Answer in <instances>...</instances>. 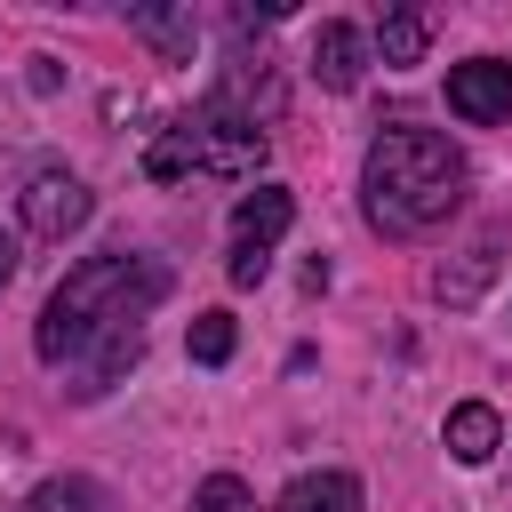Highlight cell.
I'll return each mask as SVG.
<instances>
[{
  "label": "cell",
  "mask_w": 512,
  "mask_h": 512,
  "mask_svg": "<svg viewBox=\"0 0 512 512\" xmlns=\"http://www.w3.org/2000/svg\"><path fill=\"white\" fill-rule=\"evenodd\" d=\"M464 152L440 136V128H416V120H392L376 128L368 160H360V208L384 240H416L432 224H448L464 208Z\"/></svg>",
  "instance_id": "1"
},
{
  "label": "cell",
  "mask_w": 512,
  "mask_h": 512,
  "mask_svg": "<svg viewBox=\"0 0 512 512\" xmlns=\"http://www.w3.org/2000/svg\"><path fill=\"white\" fill-rule=\"evenodd\" d=\"M168 288H176V272H168L160 256H88V264H72V272L56 280V296L40 304L32 344H40V360H72V352L136 328Z\"/></svg>",
  "instance_id": "2"
},
{
  "label": "cell",
  "mask_w": 512,
  "mask_h": 512,
  "mask_svg": "<svg viewBox=\"0 0 512 512\" xmlns=\"http://www.w3.org/2000/svg\"><path fill=\"white\" fill-rule=\"evenodd\" d=\"M256 160H264V120H256L232 88H216L208 104H192L184 120H168V128L144 144V176H160V184H176V176H192V168L248 176Z\"/></svg>",
  "instance_id": "3"
},
{
  "label": "cell",
  "mask_w": 512,
  "mask_h": 512,
  "mask_svg": "<svg viewBox=\"0 0 512 512\" xmlns=\"http://www.w3.org/2000/svg\"><path fill=\"white\" fill-rule=\"evenodd\" d=\"M296 224V192L288 184H256V192H240V208H232V288H256L264 272H272V240Z\"/></svg>",
  "instance_id": "4"
},
{
  "label": "cell",
  "mask_w": 512,
  "mask_h": 512,
  "mask_svg": "<svg viewBox=\"0 0 512 512\" xmlns=\"http://www.w3.org/2000/svg\"><path fill=\"white\" fill-rule=\"evenodd\" d=\"M448 112L472 120V128L512 120V64H504V56H472V64H456V72H448Z\"/></svg>",
  "instance_id": "5"
},
{
  "label": "cell",
  "mask_w": 512,
  "mask_h": 512,
  "mask_svg": "<svg viewBox=\"0 0 512 512\" xmlns=\"http://www.w3.org/2000/svg\"><path fill=\"white\" fill-rule=\"evenodd\" d=\"M88 184L80 176H64V168H40L32 184H24V232H40V240H64V232H80L88 224Z\"/></svg>",
  "instance_id": "6"
},
{
  "label": "cell",
  "mask_w": 512,
  "mask_h": 512,
  "mask_svg": "<svg viewBox=\"0 0 512 512\" xmlns=\"http://www.w3.org/2000/svg\"><path fill=\"white\" fill-rule=\"evenodd\" d=\"M360 72H368V40L352 24H320L312 32V80L320 88H360Z\"/></svg>",
  "instance_id": "7"
},
{
  "label": "cell",
  "mask_w": 512,
  "mask_h": 512,
  "mask_svg": "<svg viewBox=\"0 0 512 512\" xmlns=\"http://www.w3.org/2000/svg\"><path fill=\"white\" fill-rule=\"evenodd\" d=\"M440 440H448V456H456V464H488V456L504 448V424H496V408H488V400H456V408H448V424H440Z\"/></svg>",
  "instance_id": "8"
},
{
  "label": "cell",
  "mask_w": 512,
  "mask_h": 512,
  "mask_svg": "<svg viewBox=\"0 0 512 512\" xmlns=\"http://www.w3.org/2000/svg\"><path fill=\"white\" fill-rule=\"evenodd\" d=\"M280 512H360V480L352 472H296Z\"/></svg>",
  "instance_id": "9"
},
{
  "label": "cell",
  "mask_w": 512,
  "mask_h": 512,
  "mask_svg": "<svg viewBox=\"0 0 512 512\" xmlns=\"http://www.w3.org/2000/svg\"><path fill=\"white\" fill-rule=\"evenodd\" d=\"M24 512H112V496H104L96 480H80V472H64V480H40Z\"/></svg>",
  "instance_id": "10"
},
{
  "label": "cell",
  "mask_w": 512,
  "mask_h": 512,
  "mask_svg": "<svg viewBox=\"0 0 512 512\" xmlns=\"http://www.w3.org/2000/svg\"><path fill=\"white\" fill-rule=\"evenodd\" d=\"M424 32H432V24H424L416 8H392L384 32H376V56H384V64H416V56H424Z\"/></svg>",
  "instance_id": "11"
},
{
  "label": "cell",
  "mask_w": 512,
  "mask_h": 512,
  "mask_svg": "<svg viewBox=\"0 0 512 512\" xmlns=\"http://www.w3.org/2000/svg\"><path fill=\"white\" fill-rule=\"evenodd\" d=\"M232 344H240L232 312H200V320H192V360H200V368H224V360H232Z\"/></svg>",
  "instance_id": "12"
},
{
  "label": "cell",
  "mask_w": 512,
  "mask_h": 512,
  "mask_svg": "<svg viewBox=\"0 0 512 512\" xmlns=\"http://www.w3.org/2000/svg\"><path fill=\"white\" fill-rule=\"evenodd\" d=\"M128 24H136L144 40H160L168 56H192V16H168V8H136Z\"/></svg>",
  "instance_id": "13"
},
{
  "label": "cell",
  "mask_w": 512,
  "mask_h": 512,
  "mask_svg": "<svg viewBox=\"0 0 512 512\" xmlns=\"http://www.w3.org/2000/svg\"><path fill=\"white\" fill-rule=\"evenodd\" d=\"M192 512H256V496H248V480H232V472H208V480L192 488Z\"/></svg>",
  "instance_id": "14"
},
{
  "label": "cell",
  "mask_w": 512,
  "mask_h": 512,
  "mask_svg": "<svg viewBox=\"0 0 512 512\" xmlns=\"http://www.w3.org/2000/svg\"><path fill=\"white\" fill-rule=\"evenodd\" d=\"M16 280V232H0V288Z\"/></svg>",
  "instance_id": "15"
}]
</instances>
